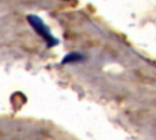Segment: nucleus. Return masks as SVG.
Returning a JSON list of instances; mask_svg holds the SVG:
<instances>
[{"instance_id":"obj_1","label":"nucleus","mask_w":156,"mask_h":140,"mask_svg":"<svg viewBox=\"0 0 156 140\" xmlns=\"http://www.w3.org/2000/svg\"><path fill=\"white\" fill-rule=\"evenodd\" d=\"M27 21L30 24V27L37 32V34L44 39V41L46 43V45L49 47L57 45L58 40L51 34L50 29L45 26V23L43 22V19L40 17H38L35 15H29V16H27Z\"/></svg>"},{"instance_id":"obj_2","label":"nucleus","mask_w":156,"mask_h":140,"mask_svg":"<svg viewBox=\"0 0 156 140\" xmlns=\"http://www.w3.org/2000/svg\"><path fill=\"white\" fill-rule=\"evenodd\" d=\"M84 60V56L78 54V52H69L68 55H66L62 60V63H74V62H79Z\"/></svg>"}]
</instances>
